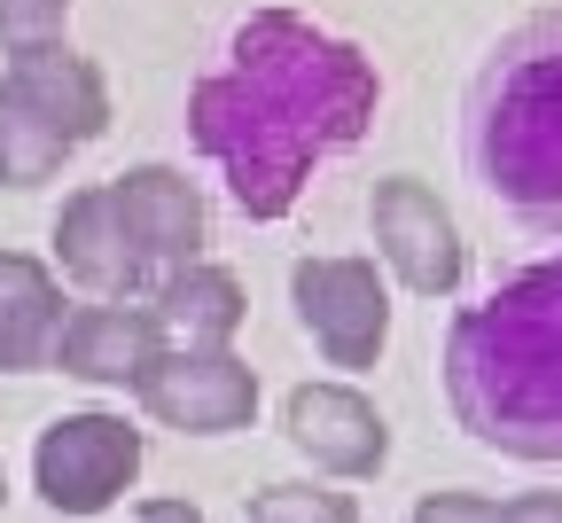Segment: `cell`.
<instances>
[{"label":"cell","mask_w":562,"mask_h":523,"mask_svg":"<svg viewBox=\"0 0 562 523\" xmlns=\"http://www.w3.org/2000/svg\"><path fill=\"white\" fill-rule=\"evenodd\" d=\"M102 188H110V211H117V227H125L140 274H149L157 289H165L180 266L203 258V227H211V219H203V196H195L188 173H172V165H133V173H117V180H102Z\"/></svg>","instance_id":"9c48e42d"},{"label":"cell","mask_w":562,"mask_h":523,"mask_svg":"<svg viewBox=\"0 0 562 523\" xmlns=\"http://www.w3.org/2000/svg\"><path fill=\"white\" fill-rule=\"evenodd\" d=\"M375 102L383 79L368 47L297 9H258L235 24L227 63L188 87V141L220 165L235 211L273 227L336 148L375 125Z\"/></svg>","instance_id":"6da1fadb"},{"label":"cell","mask_w":562,"mask_h":523,"mask_svg":"<svg viewBox=\"0 0 562 523\" xmlns=\"http://www.w3.org/2000/svg\"><path fill=\"white\" fill-rule=\"evenodd\" d=\"M281 430L328 477H375L391 461V430H383L375 399H360L351 383H297L290 407H281Z\"/></svg>","instance_id":"30bf717a"},{"label":"cell","mask_w":562,"mask_h":523,"mask_svg":"<svg viewBox=\"0 0 562 523\" xmlns=\"http://www.w3.org/2000/svg\"><path fill=\"white\" fill-rule=\"evenodd\" d=\"M63 24H70V0H0V47L9 55L63 40Z\"/></svg>","instance_id":"2e32d148"},{"label":"cell","mask_w":562,"mask_h":523,"mask_svg":"<svg viewBox=\"0 0 562 523\" xmlns=\"http://www.w3.org/2000/svg\"><path fill=\"white\" fill-rule=\"evenodd\" d=\"M63 321H70L63 281L32 251H0V376H40L55 359Z\"/></svg>","instance_id":"4fadbf2b"},{"label":"cell","mask_w":562,"mask_h":523,"mask_svg":"<svg viewBox=\"0 0 562 523\" xmlns=\"http://www.w3.org/2000/svg\"><path fill=\"white\" fill-rule=\"evenodd\" d=\"M55 258H63V274L79 289H94L102 305H133L140 289H157L149 274H140V258H133V243L117 227L102 180L79 188V196H63V211H55Z\"/></svg>","instance_id":"8fae6325"},{"label":"cell","mask_w":562,"mask_h":523,"mask_svg":"<svg viewBox=\"0 0 562 523\" xmlns=\"http://www.w3.org/2000/svg\"><path fill=\"white\" fill-rule=\"evenodd\" d=\"M461 157L524 219H562V9L516 24L484 55L461 110Z\"/></svg>","instance_id":"3957f363"},{"label":"cell","mask_w":562,"mask_h":523,"mask_svg":"<svg viewBox=\"0 0 562 523\" xmlns=\"http://www.w3.org/2000/svg\"><path fill=\"white\" fill-rule=\"evenodd\" d=\"M165 352V329L149 305H79L63 321L55 336V359L63 376H79V383H102V391H133V376Z\"/></svg>","instance_id":"7c38bea8"},{"label":"cell","mask_w":562,"mask_h":523,"mask_svg":"<svg viewBox=\"0 0 562 523\" xmlns=\"http://www.w3.org/2000/svg\"><path fill=\"white\" fill-rule=\"evenodd\" d=\"M157 329H165V352H235V329H243V281L227 266H180L165 289H157Z\"/></svg>","instance_id":"5bb4252c"},{"label":"cell","mask_w":562,"mask_h":523,"mask_svg":"<svg viewBox=\"0 0 562 523\" xmlns=\"http://www.w3.org/2000/svg\"><path fill=\"white\" fill-rule=\"evenodd\" d=\"M110 125V87L63 40L24 47L0 70V188H47Z\"/></svg>","instance_id":"277c9868"},{"label":"cell","mask_w":562,"mask_h":523,"mask_svg":"<svg viewBox=\"0 0 562 523\" xmlns=\"http://www.w3.org/2000/svg\"><path fill=\"white\" fill-rule=\"evenodd\" d=\"M0 500H9V469H0Z\"/></svg>","instance_id":"ffe728a7"},{"label":"cell","mask_w":562,"mask_h":523,"mask_svg":"<svg viewBox=\"0 0 562 523\" xmlns=\"http://www.w3.org/2000/svg\"><path fill=\"white\" fill-rule=\"evenodd\" d=\"M453 422L508 461H562V251L492 281L446 329Z\"/></svg>","instance_id":"7a4b0ae2"},{"label":"cell","mask_w":562,"mask_h":523,"mask_svg":"<svg viewBox=\"0 0 562 523\" xmlns=\"http://www.w3.org/2000/svg\"><path fill=\"white\" fill-rule=\"evenodd\" d=\"M250 523H360V508L328 485H266L250 492Z\"/></svg>","instance_id":"9a60e30c"},{"label":"cell","mask_w":562,"mask_h":523,"mask_svg":"<svg viewBox=\"0 0 562 523\" xmlns=\"http://www.w3.org/2000/svg\"><path fill=\"white\" fill-rule=\"evenodd\" d=\"M133 399L149 407L165 430L188 437H227L258 414V367L235 352H157L133 376Z\"/></svg>","instance_id":"ba28073f"},{"label":"cell","mask_w":562,"mask_h":523,"mask_svg":"<svg viewBox=\"0 0 562 523\" xmlns=\"http://www.w3.org/2000/svg\"><path fill=\"white\" fill-rule=\"evenodd\" d=\"M290 305L305 336L328 352V367H375L391 336V289L375 258H297L290 266Z\"/></svg>","instance_id":"8992f818"},{"label":"cell","mask_w":562,"mask_h":523,"mask_svg":"<svg viewBox=\"0 0 562 523\" xmlns=\"http://www.w3.org/2000/svg\"><path fill=\"white\" fill-rule=\"evenodd\" d=\"M406 523H501V500H484V492H422Z\"/></svg>","instance_id":"e0dca14e"},{"label":"cell","mask_w":562,"mask_h":523,"mask_svg":"<svg viewBox=\"0 0 562 523\" xmlns=\"http://www.w3.org/2000/svg\"><path fill=\"white\" fill-rule=\"evenodd\" d=\"M368 227H375L383 266H391L414 297H453V289H461L469 251H461V227H453V211L438 203L430 180L383 173L375 196H368Z\"/></svg>","instance_id":"52a82bcc"},{"label":"cell","mask_w":562,"mask_h":523,"mask_svg":"<svg viewBox=\"0 0 562 523\" xmlns=\"http://www.w3.org/2000/svg\"><path fill=\"white\" fill-rule=\"evenodd\" d=\"M140 523H203L195 500H140Z\"/></svg>","instance_id":"d6986e66"},{"label":"cell","mask_w":562,"mask_h":523,"mask_svg":"<svg viewBox=\"0 0 562 523\" xmlns=\"http://www.w3.org/2000/svg\"><path fill=\"white\" fill-rule=\"evenodd\" d=\"M501 523H562V492H524V500H501Z\"/></svg>","instance_id":"ac0fdd59"},{"label":"cell","mask_w":562,"mask_h":523,"mask_svg":"<svg viewBox=\"0 0 562 523\" xmlns=\"http://www.w3.org/2000/svg\"><path fill=\"white\" fill-rule=\"evenodd\" d=\"M140 477V430L125 414H55L32 445V485L55 515H102Z\"/></svg>","instance_id":"5b68a950"}]
</instances>
